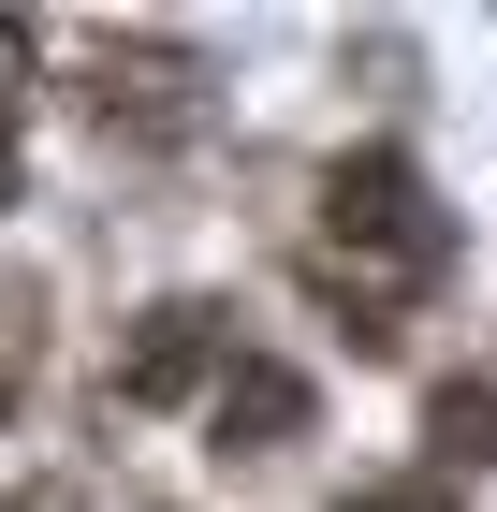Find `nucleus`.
<instances>
[{
	"mask_svg": "<svg viewBox=\"0 0 497 512\" xmlns=\"http://www.w3.org/2000/svg\"><path fill=\"white\" fill-rule=\"evenodd\" d=\"M439 264H454V205L424 191L395 147H351L322 176V235H307L322 308H351V337H395V308L439 293Z\"/></svg>",
	"mask_w": 497,
	"mask_h": 512,
	"instance_id": "1",
	"label": "nucleus"
},
{
	"mask_svg": "<svg viewBox=\"0 0 497 512\" xmlns=\"http://www.w3.org/2000/svg\"><path fill=\"white\" fill-rule=\"evenodd\" d=\"M249 352V337H234L220 308H191V293H176V308H147L132 322V352H117V410H176V395H220V366Z\"/></svg>",
	"mask_w": 497,
	"mask_h": 512,
	"instance_id": "2",
	"label": "nucleus"
},
{
	"mask_svg": "<svg viewBox=\"0 0 497 512\" xmlns=\"http://www.w3.org/2000/svg\"><path fill=\"white\" fill-rule=\"evenodd\" d=\"M205 425H220V454H278V439H307V381L264 352H234L220 395H205Z\"/></svg>",
	"mask_w": 497,
	"mask_h": 512,
	"instance_id": "3",
	"label": "nucleus"
},
{
	"mask_svg": "<svg viewBox=\"0 0 497 512\" xmlns=\"http://www.w3.org/2000/svg\"><path fill=\"white\" fill-rule=\"evenodd\" d=\"M424 425H439V469H483V454H497V381H454Z\"/></svg>",
	"mask_w": 497,
	"mask_h": 512,
	"instance_id": "4",
	"label": "nucleus"
},
{
	"mask_svg": "<svg viewBox=\"0 0 497 512\" xmlns=\"http://www.w3.org/2000/svg\"><path fill=\"white\" fill-rule=\"evenodd\" d=\"M15 366H30V337H0V410H15Z\"/></svg>",
	"mask_w": 497,
	"mask_h": 512,
	"instance_id": "5",
	"label": "nucleus"
}]
</instances>
